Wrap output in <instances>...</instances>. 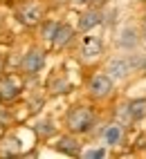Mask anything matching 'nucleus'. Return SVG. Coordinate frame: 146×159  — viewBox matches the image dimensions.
I'll use <instances>...</instances> for the list:
<instances>
[{"label":"nucleus","instance_id":"f257e3e1","mask_svg":"<svg viewBox=\"0 0 146 159\" xmlns=\"http://www.w3.org/2000/svg\"><path fill=\"white\" fill-rule=\"evenodd\" d=\"M97 110L88 103H74L70 105L65 116H63V125L65 130L72 132V134H79V137H86V134H92L97 130Z\"/></svg>","mask_w":146,"mask_h":159},{"label":"nucleus","instance_id":"f03ea898","mask_svg":"<svg viewBox=\"0 0 146 159\" xmlns=\"http://www.w3.org/2000/svg\"><path fill=\"white\" fill-rule=\"evenodd\" d=\"M16 20L25 27H38L45 20V2L43 0H23V2H18Z\"/></svg>","mask_w":146,"mask_h":159},{"label":"nucleus","instance_id":"7ed1b4c3","mask_svg":"<svg viewBox=\"0 0 146 159\" xmlns=\"http://www.w3.org/2000/svg\"><path fill=\"white\" fill-rule=\"evenodd\" d=\"M86 90H88V97L92 99V101H108L112 94H115V81L110 79V74H106V72H95L92 76L88 79V83H86Z\"/></svg>","mask_w":146,"mask_h":159},{"label":"nucleus","instance_id":"20e7f679","mask_svg":"<svg viewBox=\"0 0 146 159\" xmlns=\"http://www.w3.org/2000/svg\"><path fill=\"white\" fill-rule=\"evenodd\" d=\"M45 63H47V52L43 47L34 45L20 58V72H23L25 76H36V74H40V70L45 67Z\"/></svg>","mask_w":146,"mask_h":159},{"label":"nucleus","instance_id":"39448f33","mask_svg":"<svg viewBox=\"0 0 146 159\" xmlns=\"http://www.w3.org/2000/svg\"><path fill=\"white\" fill-rule=\"evenodd\" d=\"M103 72L110 74V79L115 83H121V81H126L133 76V67H130V63H128V56H126V52H121V54H112L108 61H106V65H103Z\"/></svg>","mask_w":146,"mask_h":159},{"label":"nucleus","instance_id":"423d86ee","mask_svg":"<svg viewBox=\"0 0 146 159\" xmlns=\"http://www.w3.org/2000/svg\"><path fill=\"white\" fill-rule=\"evenodd\" d=\"M99 134H101L106 148H119V146L126 143V125L119 123V121H115V119L103 125V128L99 130Z\"/></svg>","mask_w":146,"mask_h":159},{"label":"nucleus","instance_id":"0eeeda50","mask_svg":"<svg viewBox=\"0 0 146 159\" xmlns=\"http://www.w3.org/2000/svg\"><path fill=\"white\" fill-rule=\"evenodd\" d=\"M117 47L121 49V52H130V49H137L144 40H142V29L139 27H135L133 23H128V25H124L121 29H119V34H117Z\"/></svg>","mask_w":146,"mask_h":159},{"label":"nucleus","instance_id":"6e6552de","mask_svg":"<svg viewBox=\"0 0 146 159\" xmlns=\"http://www.w3.org/2000/svg\"><path fill=\"white\" fill-rule=\"evenodd\" d=\"M23 94V81L16 74H2L0 76V103H12Z\"/></svg>","mask_w":146,"mask_h":159},{"label":"nucleus","instance_id":"1a4fd4ad","mask_svg":"<svg viewBox=\"0 0 146 159\" xmlns=\"http://www.w3.org/2000/svg\"><path fill=\"white\" fill-rule=\"evenodd\" d=\"M103 25V9H95V7H86L83 11L79 14L77 20V31L79 34H88L95 27Z\"/></svg>","mask_w":146,"mask_h":159},{"label":"nucleus","instance_id":"9d476101","mask_svg":"<svg viewBox=\"0 0 146 159\" xmlns=\"http://www.w3.org/2000/svg\"><path fill=\"white\" fill-rule=\"evenodd\" d=\"M103 40L99 36H83L81 38V47H79V56L83 61H97L103 56Z\"/></svg>","mask_w":146,"mask_h":159},{"label":"nucleus","instance_id":"9b49d317","mask_svg":"<svg viewBox=\"0 0 146 159\" xmlns=\"http://www.w3.org/2000/svg\"><path fill=\"white\" fill-rule=\"evenodd\" d=\"M77 40V29L72 27L70 23H59V29H56V34L54 38H52V49H68L72 43Z\"/></svg>","mask_w":146,"mask_h":159},{"label":"nucleus","instance_id":"f8f14e48","mask_svg":"<svg viewBox=\"0 0 146 159\" xmlns=\"http://www.w3.org/2000/svg\"><path fill=\"white\" fill-rule=\"evenodd\" d=\"M54 148H56L59 152L68 155V157H77V155H81V141H79V134H72V132L61 134L59 139H56V143H54Z\"/></svg>","mask_w":146,"mask_h":159},{"label":"nucleus","instance_id":"ddd939ff","mask_svg":"<svg viewBox=\"0 0 146 159\" xmlns=\"http://www.w3.org/2000/svg\"><path fill=\"white\" fill-rule=\"evenodd\" d=\"M34 132H36V137H38V139H49V137H54V134L59 132V128H56L54 119L45 116V119H38V121H36V125H34Z\"/></svg>","mask_w":146,"mask_h":159},{"label":"nucleus","instance_id":"4468645a","mask_svg":"<svg viewBox=\"0 0 146 159\" xmlns=\"http://www.w3.org/2000/svg\"><path fill=\"white\" fill-rule=\"evenodd\" d=\"M70 81H68V76L63 72H59V74H54V76L49 79V83H47V90L52 92V94H65V92H70Z\"/></svg>","mask_w":146,"mask_h":159},{"label":"nucleus","instance_id":"2eb2a0df","mask_svg":"<svg viewBox=\"0 0 146 159\" xmlns=\"http://www.w3.org/2000/svg\"><path fill=\"white\" fill-rule=\"evenodd\" d=\"M128 110H130V116H133V123L144 121L146 119V97L128 99Z\"/></svg>","mask_w":146,"mask_h":159},{"label":"nucleus","instance_id":"dca6fc26","mask_svg":"<svg viewBox=\"0 0 146 159\" xmlns=\"http://www.w3.org/2000/svg\"><path fill=\"white\" fill-rule=\"evenodd\" d=\"M112 119H115V121H119V123H124L126 128L133 123V116H130V110H128V101H121V103L115 105V110H112Z\"/></svg>","mask_w":146,"mask_h":159},{"label":"nucleus","instance_id":"f3484780","mask_svg":"<svg viewBox=\"0 0 146 159\" xmlns=\"http://www.w3.org/2000/svg\"><path fill=\"white\" fill-rule=\"evenodd\" d=\"M20 152V141L16 139L14 134H9L5 137L2 141H0V155H5V157H14Z\"/></svg>","mask_w":146,"mask_h":159},{"label":"nucleus","instance_id":"a211bd4d","mask_svg":"<svg viewBox=\"0 0 146 159\" xmlns=\"http://www.w3.org/2000/svg\"><path fill=\"white\" fill-rule=\"evenodd\" d=\"M59 23H61V20H49V18H45L43 23L38 25V31H40V38H43L45 43H52V38H54V34H56V29H59Z\"/></svg>","mask_w":146,"mask_h":159},{"label":"nucleus","instance_id":"6ab92c4d","mask_svg":"<svg viewBox=\"0 0 146 159\" xmlns=\"http://www.w3.org/2000/svg\"><path fill=\"white\" fill-rule=\"evenodd\" d=\"M126 56H128V63H130V67H133L135 74L142 72V70L146 67V54H142L139 49H130V52H126Z\"/></svg>","mask_w":146,"mask_h":159},{"label":"nucleus","instance_id":"aec40b11","mask_svg":"<svg viewBox=\"0 0 146 159\" xmlns=\"http://www.w3.org/2000/svg\"><path fill=\"white\" fill-rule=\"evenodd\" d=\"M81 155L88 157V159H101V157L108 155V150H106V146H99V148H90V150H86V152L81 150Z\"/></svg>","mask_w":146,"mask_h":159},{"label":"nucleus","instance_id":"412c9836","mask_svg":"<svg viewBox=\"0 0 146 159\" xmlns=\"http://www.w3.org/2000/svg\"><path fill=\"white\" fill-rule=\"evenodd\" d=\"M106 2H108V0H88V5H86V7H95V9H103V7H106Z\"/></svg>","mask_w":146,"mask_h":159},{"label":"nucleus","instance_id":"4be33fe9","mask_svg":"<svg viewBox=\"0 0 146 159\" xmlns=\"http://www.w3.org/2000/svg\"><path fill=\"white\" fill-rule=\"evenodd\" d=\"M70 5H72V7H86L88 0H70Z\"/></svg>","mask_w":146,"mask_h":159},{"label":"nucleus","instance_id":"5701e85b","mask_svg":"<svg viewBox=\"0 0 146 159\" xmlns=\"http://www.w3.org/2000/svg\"><path fill=\"white\" fill-rule=\"evenodd\" d=\"M142 40H144V45H146V16H144V20H142Z\"/></svg>","mask_w":146,"mask_h":159},{"label":"nucleus","instance_id":"b1692460","mask_svg":"<svg viewBox=\"0 0 146 159\" xmlns=\"http://www.w3.org/2000/svg\"><path fill=\"white\" fill-rule=\"evenodd\" d=\"M2 67H5V58L0 56V72H2Z\"/></svg>","mask_w":146,"mask_h":159}]
</instances>
